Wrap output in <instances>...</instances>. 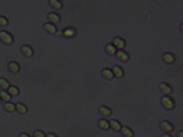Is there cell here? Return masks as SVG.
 <instances>
[{
  "label": "cell",
  "mask_w": 183,
  "mask_h": 137,
  "mask_svg": "<svg viewBox=\"0 0 183 137\" xmlns=\"http://www.w3.org/2000/svg\"><path fill=\"white\" fill-rule=\"evenodd\" d=\"M0 40H2L5 44H12V43H14L12 35H11L9 32H6V31H0Z\"/></svg>",
  "instance_id": "6da1fadb"
},
{
  "label": "cell",
  "mask_w": 183,
  "mask_h": 137,
  "mask_svg": "<svg viewBox=\"0 0 183 137\" xmlns=\"http://www.w3.org/2000/svg\"><path fill=\"white\" fill-rule=\"evenodd\" d=\"M162 105H163L166 110H172L175 107V102L171 98H168V96H163V98H162Z\"/></svg>",
  "instance_id": "7a4b0ae2"
},
{
  "label": "cell",
  "mask_w": 183,
  "mask_h": 137,
  "mask_svg": "<svg viewBox=\"0 0 183 137\" xmlns=\"http://www.w3.org/2000/svg\"><path fill=\"white\" fill-rule=\"evenodd\" d=\"M113 46H114V49H116V50H122V49H124V47H125V41L124 40H122V38H114L113 40Z\"/></svg>",
  "instance_id": "3957f363"
},
{
  "label": "cell",
  "mask_w": 183,
  "mask_h": 137,
  "mask_svg": "<svg viewBox=\"0 0 183 137\" xmlns=\"http://www.w3.org/2000/svg\"><path fill=\"white\" fill-rule=\"evenodd\" d=\"M160 127H162V129L163 131H166V133H172V129H174V125L171 122H168V120H163L160 123Z\"/></svg>",
  "instance_id": "277c9868"
},
{
  "label": "cell",
  "mask_w": 183,
  "mask_h": 137,
  "mask_svg": "<svg viewBox=\"0 0 183 137\" xmlns=\"http://www.w3.org/2000/svg\"><path fill=\"white\" fill-rule=\"evenodd\" d=\"M22 53L25 55V57H32L34 55V49L31 46H28V44H23L22 46Z\"/></svg>",
  "instance_id": "5b68a950"
},
{
  "label": "cell",
  "mask_w": 183,
  "mask_h": 137,
  "mask_svg": "<svg viewBox=\"0 0 183 137\" xmlns=\"http://www.w3.org/2000/svg\"><path fill=\"white\" fill-rule=\"evenodd\" d=\"M43 27H44V31H47L49 34H57V32H58V31H57V27H55V24H52V23H49V22L44 23Z\"/></svg>",
  "instance_id": "8992f818"
},
{
  "label": "cell",
  "mask_w": 183,
  "mask_h": 137,
  "mask_svg": "<svg viewBox=\"0 0 183 137\" xmlns=\"http://www.w3.org/2000/svg\"><path fill=\"white\" fill-rule=\"evenodd\" d=\"M8 68H9V72H12V73H18L20 72V64L15 63V61H11Z\"/></svg>",
  "instance_id": "52a82bcc"
},
{
  "label": "cell",
  "mask_w": 183,
  "mask_h": 137,
  "mask_svg": "<svg viewBox=\"0 0 183 137\" xmlns=\"http://www.w3.org/2000/svg\"><path fill=\"white\" fill-rule=\"evenodd\" d=\"M121 133H122V136H124V137H133V136H134L133 129L128 128V127H122V128H121Z\"/></svg>",
  "instance_id": "ba28073f"
},
{
  "label": "cell",
  "mask_w": 183,
  "mask_h": 137,
  "mask_svg": "<svg viewBox=\"0 0 183 137\" xmlns=\"http://www.w3.org/2000/svg\"><path fill=\"white\" fill-rule=\"evenodd\" d=\"M111 72H113V76H116V78H122V76H124V72H122V68L119 66H114L111 68Z\"/></svg>",
  "instance_id": "9c48e42d"
},
{
  "label": "cell",
  "mask_w": 183,
  "mask_h": 137,
  "mask_svg": "<svg viewBox=\"0 0 183 137\" xmlns=\"http://www.w3.org/2000/svg\"><path fill=\"white\" fill-rule=\"evenodd\" d=\"M116 57H118L121 61H128V59H130V55H128L127 52H124V50H118V52H116Z\"/></svg>",
  "instance_id": "30bf717a"
},
{
  "label": "cell",
  "mask_w": 183,
  "mask_h": 137,
  "mask_svg": "<svg viewBox=\"0 0 183 137\" xmlns=\"http://www.w3.org/2000/svg\"><path fill=\"white\" fill-rule=\"evenodd\" d=\"M160 90L163 92L165 94H171L172 88H171V85H169V84H166V82H162V84H160Z\"/></svg>",
  "instance_id": "8fae6325"
},
{
  "label": "cell",
  "mask_w": 183,
  "mask_h": 137,
  "mask_svg": "<svg viewBox=\"0 0 183 137\" xmlns=\"http://www.w3.org/2000/svg\"><path fill=\"white\" fill-rule=\"evenodd\" d=\"M15 110L20 114H26V113H28V107H26L25 104H22V102H18V104L15 105Z\"/></svg>",
  "instance_id": "7c38bea8"
},
{
  "label": "cell",
  "mask_w": 183,
  "mask_h": 137,
  "mask_svg": "<svg viewBox=\"0 0 183 137\" xmlns=\"http://www.w3.org/2000/svg\"><path fill=\"white\" fill-rule=\"evenodd\" d=\"M47 17H49V23H52V24L53 23H58L60 20H61V17L58 15V14H55V12H50Z\"/></svg>",
  "instance_id": "4fadbf2b"
},
{
  "label": "cell",
  "mask_w": 183,
  "mask_h": 137,
  "mask_svg": "<svg viewBox=\"0 0 183 137\" xmlns=\"http://www.w3.org/2000/svg\"><path fill=\"white\" fill-rule=\"evenodd\" d=\"M99 113L104 116V117H108V116L111 114V110L108 108V107H105V105H102V107H99Z\"/></svg>",
  "instance_id": "5bb4252c"
},
{
  "label": "cell",
  "mask_w": 183,
  "mask_h": 137,
  "mask_svg": "<svg viewBox=\"0 0 183 137\" xmlns=\"http://www.w3.org/2000/svg\"><path fill=\"white\" fill-rule=\"evenodd\" d=\"M163 61L165 63H168V64H172L174 61H175V57L172 53H163Z\"/></svg>",
  "instance_id": "9a60e30c"
},
{
  "label": "cell",
  "mask_w": 183,
  "mask_h": 137,
  "mask_svg": "<svg viewBox=\"0 0 183 137\" xmlns=\"http://www.w3.org/2000/svg\"><path fill=\"white\" fill-rule=\"evenodd\" d=\"M101 75H102L104 79H111V78H114V76H113V72L110 70V68H104V70L101 72Z\"/></svg>",
  "instance_id": "2e32d148"
},
{
  "label": "cell",
  "mask_w": 183,
  "mask_h": 137,
  "mask_svg": "<svg viewBox=\"0 0 183 137\" xmlns=\"http://www.w3.org/2000/svg\"><path fill=\"white\" fill-rule=\"evenodd\" d=\"M98 127H99L101 129H104V131H105V129H108V128H110V122H108V120H105V119H101V120L98 122Z\"/></svg>",
  "instance_id": "e0dca14e"
},
{
  "label": "cell",
  "mask_w": 183,
  "mask_h": 137,
  "mask_svg": "<svg viewBox=\"0 0 183 137\" xmlns=\"http://www.w3.org/2000/svg\"><path fill=\"white\" fill-rule=\"evenodd\" d=\"M8 93H9V96L12 98V96H18V94H20V90H18V87H15V85H9Z\"/></svg>",
  "instance_id": "ac0fdd59"
},
{
  "label": "cell",
  "mask_w": 183,
  "mask_h": 137,
  "mask_svg": "<svg viewBox=\"0 0 183 137\" xmlns=\"http://www.w3.org/2000/svg\"><path fill=\"white\" fill-rule=\"evenodd\" d=\"M110 127H111V129H114V131H121V128H122V125L118 122V120H110Z\"/></svg>",
  "instance_id": "d6986e66"
},
{
  "label": "cell",
  "mask_w": 183,
  "mask_h": 137,
  "mask_svg": "<svg viewBox=\"0 0 183 137\" xmlns=\"http://www.w3.org/2000/svg\"><path fill=\"white\" fill-rule=\"evenodd\" d=\"M5 111H9V113H12V111H15V105L12 104V102H5Z\"/></svg>",
  "instance_id": "ffe728a7"
},
{
  "label": "cell",
  "mask_w": 183,
  "mask_h": 137,
  "mask_svg": "<svg viewBox=\"0 0 183 137\" xmlns=\"http://www.w3.org/2000/svg\"><path fill=\"white\" fill-rule=\"evenodd\" d=\"M49 5L52 6V8H55V9H61V8H63V3L58 2V0H49Z\"/></svg>",
  "instance_id": "44dd1931"
},
{
  "label": "cell",
  "mask_w": 183,
  "mask_h": 137,
  "mask_svg": "<svg viewBox=\"0 0 183 137\" xmlns=\"http://www.w3.org/2000/svg\"><path fill=\"white\" fill-rule=\"evenodd\" d=\"M0 88H2V90H8L9 88V82L6 81V79H3V78H0Z\"/></svg>",
  "instance_id": "7402d4cb"
},
{
  "label": "cell",
  "mask_w": 183,
  "mask_h": 137,
  "mask_svg": "<svg viewBox=\"0 0 183 137\" xmlns=\"http://www.w3.org/2000/svg\"><path fill=\"white\" fill-rule=\"evenodd\" d=\"M105 50H107V53H110V55H116V49H114V46L113 44H107L105 46Z\"/></svg>",
  "instance_id": "603a6c76"
},
{
  "label": "cell",
  "mask_w": 183,
  "mask_h": 137,
  "mask_svg": "<svg viewBox=\"0 0 183 137\" xmlns=\"http://www.w3.org/2000/svg\"><path fill=\"white\" fill-rule=\"evenodd\" d=\"M0 98H2V101H9V99H11V96H9L8 92L2 90V92H0Z\"/></svg>",
  "instance_id": "cb8c5ba5"
},
{
  "label": "cell",
  "mask_w": 183,
  "mask_h": 137,
  "mask_svg": "<svg viewBox=\"0 0 183 137\" xmlns=\"http://www.w3.org/2000/svg\"><path fill=\"white\" fill-rule=\"evenodd\" d=\"M75 35V29L73 27H69V29L64 31V37H73Z\"/></svg>",
  "instance_id": "d4e9b609"
},
{
  "label": "cell",
  "mask_w": 183,
  "mask_h": 137,
  "mask_svg": "<svg viewBox=\"0 0 183 137\" xmlns=\"http://www.w3.org/2000/svg\"><path fill=\"white\" fill-rule=\"evenodd\" d=\"M9 22H8V18L3 17V15H0V26H6Z\"/></svg>",
  "instance_id": "484cf974"
},
{
  "label": "cell",
  "mask_w": 183,
  "mask_h": 137,
  "mask_svg": "<svg viewBox=\"0 0 183 137\" xmlns=\"http://www.w3.org/2000/svg\"><path fill=\"white\" fill-rule=\"evenodd\" d=\"M34 137H46V134L43 131H40V129H35V133H34Z\"/></svg>",
  "instance_id": "4316f807"
},
{
  "label": "cell",
  "mask_w": 183,
  "mask_h": 137,
  "mask_svg": "<svg viewBox=\"0 0 183 137\" xmlns=\"http://www.w3.org/2000/svg\"><path fill=\"white\" fill-rule=\"evenodd\" d=\"M46 137H58V136L53 134V133H49V134H46Z\"/></svg>",
  "instance_id": "83f0119b"
},
{
  "label": "cell",
  "mask_w": 183,
  "mask_h": 137,
  "mask_svg": "<svg viewBox=\"0 0 183 137\" xmlns=\"http://www.w3.org/2000/svg\"><path fill=\"white\" fill-rule=\"evenodd\" d=\"M20 137H31V136L26 134V133H22V134H20Z\"/></svg>",
  "instance_id": "f1b7e54d"
},
{
  "label": "cell",
  "mask_w": 183,
  "mask_h": 137,
  "mask_svg": "<svg viewBox=\"0 0 183 137\" xmlns=\"http://www.w3.org/2000/svg\"><path fill=\"white\" fill-rule=\"evenodd\" d=\"M160 137H171V136H168V134H162Z\"/></svg>",
  "instance_id": "f546056e"
},
{
  "label": "cell",
  "mask_w": 183,
  "mask_h": 137,
  "mask_svg": "<svg viewBox=\"0 0 183 137\" xmlns=\"http://www.w3.org/2000/svg\"><path fill=\"white\" fill-rule=\"evenodd\" d=\"M179 137H183V133H182V131L179 133Z\"/></svg>",
  "instance_id": "4dcf8cb0"
},
{
  "label": "cell",
  "mask_w": 183,
  "mask_h": 137,
  "mask_svg": "<svg viewBox=\"0 0 183 137\" xmlns=\"http://www.w3.org/2000/svg\"><path fill=\"white\" fill-rule=\"evenodd\" d=\"M0 102H2V98H0Z\"/></svg>",
  "instance_id": "1f68e13d"
}]
</instances>
